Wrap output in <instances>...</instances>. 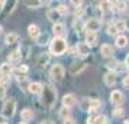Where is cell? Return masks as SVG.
I'll list each match as a JSON object with an SVG mask.
<instances>
[{
    "label": "cell",
    "mask_w": 129,
    "mask_h": 124,
    "mask_svg": "<svg viewBox=\"0 0 129 124\" xmlns=\"http://www.w3.org/2000/svg\"><path fill=\"white\" fill-rule=\"evenodd\" d=\"M9 82H10V77H7V75H2V78H0V84H2V85H7Z\"/></svg>",
    "instance_id": "cell-38"
},
{
    "label": "cell",
    "mask_w": 129,
    "mask_h": 124,
    "mask_svg": "<svg viewBox=\"0 0 129 124\" xmlns=\"http://www.w3.org/2000/svg\"><path fill=\"white\" fill-rule=\"evenodd\" d=\"M35 42L39 45V46H42V45H47L48 42H49V38H48L47 33H41V35L35 39Z\"/></svg>",
    "instance_id": "cell-28"
},
{
    "label": "cell",
    "mask_w": 129,
    "mask_h": 124,
    "mask_svg": "<svg viewBox=\"0 0 129 124\" xmlns=\"http://www.w3.org/2000/svg\"><path fill=\"white\" fill-rule=\"evenodd\" d=\"M77 104V98L74 94H65L64 97H62V105L64 107H68V108H71V107H74Z\"/></svg>",
    "instance_id": "cell-10"
},
{
    "label": "cell",
    "mask_w": 129,
    "mask_h": 124,
    "mask_svg": "<svg viewBox=\"0 0 129 124\" xmlns=\"http://www.w3.org/2000/svg\"><path fill=\"white\" fill-rule=\"evenodd\" d=\"M128 124H129V123H128Z\"/></svg>",
    "instance_id": "cell-54"
},
{
    "label": "cell",
    "mask_w": 129,
    "mask_h": 124,
    "mask_svg": "<svg viewBox=\"0 0 129 124\" xmlns=\"http://www.w3.org/2000/svg\"><path fill=\"white\" fill-rule=\"evenodd\" d=\"M115 7H117V10H119V12H122V13L128 10V7H126V3H125L123 0H117L116 5L113 6V9H115Z\"/></svg>",
    "instance_id": "cell-32"
},
{
    "label": "cell",
    "mask_w": 129,
    "mask_h": 124,
    "mask_svg": "<svg viewBox=\"0 0 129 124\" xmlns=\"http://www.w3.org/2000/svg\"><path fill=\"white\" fill-rule=\"evenodd\" d=\"M47 18H48V20H51L52 23H58L59 19H61V13H59L57 9H51V10L47 12Z\"/></svg>",
    "instance_id": "cell-12"
},
{
    "label": "cell",
    "mask_w": 129,
    "mask_h": 124,
    "mask_svg": "<svg viewBox=\"0 0 129 124\" xmlns=\"http://www.w3.org/2000/svg\"><path fill=\"white\" fill-rule=\"evenodd\" d=\"M42 101H44V104L48 107V108H52L55 105V102H57V91L51 87V85H42Z\"/></svg>",
    "instance_id": "cell-2"
},
{
    "label": "cell",
    "mask_w": 129,
    "mask_h": 124,
    "mask_svg": "<svg viewBox=\"0 0 129 124\" xmlns=\"http://www.w3.org/2000/svg\"><path fill=\"white\" fill-rule=\"evenodd\" d=\"M90 45H88L87 42H80L78 45H77V55H80V56H87L88 53H90Z\"/></svg>",
    "instance_id": "cell-8"
},
{
    "label": "cell",
    "mask_w": 129,
    "mask_h": 124,
    "mask_svg": "<svg viewBox=\"0 0 129 124\" xmlns=\"http://www.w3.org/2000/svg\"><path fill=\"white\" fill-rule=\"evenodd\" d=\"M125 65L129 68V53H128V56H126V59H125Z\"/></svg>",
    "instance_id": "cell-47"
},
{
    "label": "cell",
    "mask_w": 129,
    "mask_h": 124,
    "mask_svg": "<svg viewBox=\"0 0 129 124\" xmlns=\"http://www.w3.org/2000/svg\"><path fill=\"white\" fill-rule=\"evenodd\" d=\"M57 10L61 13V16H65V15H68V7L65 6V5H59V6L57 7Z\"/></svg>",
    "instance_id": "cell-36"
},
{
    "label": "cell",
    "mask_w": 129,
    "mask_h": 124,
    "mask_svg": "<svg viewBox=\"0 0 129 124\" xmlns=\"http://www.w3.org/2000/svg\"><path fill=\"white\" fill-rule=\"evenodd\" d=\"M59 117H62V118L70 117V108H68V107H62V108L59 110Z\"/></svg>",
    "instance_id": "cell-33"
},
{
    "label": "cell",
    "mask_w": 129,
    "mask_h": 124,
    "mask_svg": "<svg viewBox=\"0 0 129 124\" xmlns=\"http://www.w3.org/2000/svg\"><path fill=\"white\" fill-rule=\"evenodd\" d=\"M52 32H54V35H55V36H62V38H64V36H65V32H67V30H65L64 23L58 22V23H54Z\"/></svg>",
    "instance_id": "cell-14"
},
{
    "label": "cell",
    "mask_w": 129,
    "mask_h": 124,
    "mask_svg": "<svg viewBox=\"0 0 129 124\" xmlns=\"http://www.w3.org/2000/svg\"><path fill=\"white\" fill-rule=\"evenodd\" d=\"M123 115H125V111H123L122 107H117V108H115V110H113V117L119 118V117H123Z\"/></svg>",
    "instance_id": "cell-34"
},
{
    "label": "cell",
    "mask_w": 129,
    "mask_h": 124,
    "mask_svg": "<svg viewBox=\"0 0 129 124\" xmlns=\"http://www.w3.org/2000/svg\"><path fill=\"white\" fill-rule=\"evenodd\" d=\"M5 7V0H0V10Z\"/></svg>",
    "instance_id": "cell-48"
},
{
    "label": "cell",
    "mask_w": 129,
    "mask_h": 124,
    "mask_svg": "<svg viewBox=\"0 0 129 124\" xmlns=\"http://www.w3.org/2000/svg\"><path fill=\"white\" fill-rule=\"evenodd\" d=\"M20 117H22L23 121H29V120L34 118V112H32L30 108H23V110L20 111Z\"/></svg>",
    "instance_id": "cell-25"
},
{
    "label": "cell",
    "mask_w": 129,
    "mask_h": 124,
    "mask_svg": "<svg viewBox=\"0 0 129 124\" xmlns=\"http://www.w3.org/2000/svg\"><path fill=\"white\" fill-rule=\"evenodd\" d=\"M110 101L112 104H115V105H120L123 102V94L119 91V89H115V91H112L110 94Z\"/></svg>",
    "instance_id": "cell-11"
},
{
    "label": "cell",
    "mask_w": 129,
    "mask_h": 124,
    "mask_svg": "<svg viewBox=\"0 0 129 124\" xmlns=\"http://www.w3.org/2000/svg\"><path fill=\"white\" fill-rule=\"evenodd\" d=\"M106 123H107L106 115H99V117H96V121H94V124H106Z\"/></svg>",
    "instance_id": "cell-37"
},
{
    "label": "cell",
    "mask_w": 129,
    "mask_h": 124,
    "mask_svg": "<svg viewBox=\"0 0 129 124\" xmlns=\"http://www.w3.org/2000/svg\"><path fill=\"white\" fill-rule=\"evenodd\" d=\"M100 105H102V101H100V100H90V107H88V111H90V112L96 111L97 108H100Z\"/></svg>",
    "instance_id": "cell-29"
},
{
    "label": "cell",
    "mask_w": 129,
    "mask_h": 124,
    "mask_svg": "<svg viewBox=\"0 0 129 124\" xmlns=\"http://www.w3.org/2000/svg\"><path fill=\"white\" fill-rule=\"evenodd\" d=\"M49 3H51V0H41V6L42 5H44V6H48Z\"/></svg>",
    "instance_id": "cell-45"
},
{
    "label": "cell",
    "mask_w": 129,
    "mask_h": 124,
    "mask_svg": "<svg viewBox=\"0 0 129 124\" xmlns=\"http://www.w3.org/2000/svg\"><path fill=\"white\" fill-rule=\"evenodd\" d=\"M19 124H28V123H26V121H22V123H19Z\"/></svg>",
    "instance_id": "cell-50"
},
{
    "label": "cell",
    "mask_w": 129,
    "mask_h": 124,
    "mask_svg": "<svg viewBox=\"0 0 129 124\" xmlns=\"http://www.w3.org/2000/svg\"><path fill=\"white\" fill-rule=\"evenodd\" d=\"M5 95H6V88H5V85L0 84V100H3Z\"/></svg>",
    "instance_id": "cell-39"
},
{
    "label": "cell",
    "mask_w": 129,
    "mask_h": 124,
    "mask_svg": "<svg viewBox=\"0 0 129 124\" xmlns=\"http://www.w3.org/2000/svg\"><path fill=\"white\" fill-rule=\"evenodd\" d=\"M116 26L119 28V30L122 32V30H125V20H120V22H116Z\"/></svg>",
    "instance_id": "cell-40"
},
{
    "label": "cell",
    "mask_w": 129,
    "mask_h": 124,
    "mask_svg": "<svg viewBox=\"0 0 129 124\" xmlns=\"http://www.w3.org/2000/svg\"><path fill=\"white\" fill-rule=\"evenodd\" d=\"M59 2H62V0H59Z\"/></svg>",
    "instance_id": "cell-53"
},
{
    "label": "cell",
    "mask_w": 129,
    "mask_h": 124,
    "mask_svg": "<svg viewBox=\"0 0 129 124\" xmlns=\"http://www.w3.org/2000/svg\"><path fill=\"white\" fill-rule=\"evenodd\" d=\"M28 33H29V36L32 38V39H36L38 36L41 35V30H39V28H38V25H29L28 26Z\"/></svg>",
    "instance_id": "cell-17"
},
{
    "label": "cell",
    "mask_w": 129,
    "mask_h": 124,
    "mask_svg": "<svg viewBox=\"0 0 129 124\" xmlns=\"http://www.w3.org/2000/svg\"><path fill=\"white\" fill-rule=\"evenodd\" d=\"M115 43H116V46L120 48V49H122V48H126L128 46V38L125 35H117Z\"/></svg>",
    "instance_id": "cell-22"
},
{
    "label": "cell",
    "mask_w": 129,
    "mask_h": 124,
    "mask_svg": "<svg viewBox=\"0 0 129 124\" xmlns=\"http://www.w3.org/2000/svg\"><path fill=\"white\" fill-rule=\"evenodd\" d=\"M64 74H65V69L61 64L52 65V68H51V77H52L55 81H61V79L64 78Z\"/></svg>",
    "instance_id": "cell-4"
},
{
    "label": "cell",
    "mask_w": 129,
    "mask_h": 124,
    "mask_svg": "<svg viewBox=\"0 0 129 124\" xmlns=\"http://www.w3.org/2000/svg\"><path fill=\"white\" fill-rule=\"evenodd\" d=\"M99 7H100V10H102V13H107V12H110V10H113L112 0H100Z\"/></svg>",
    "instance_id": "cell-15"
},
{
    "label": "cell",
    "mask_w": 129,
    "mask_h": 124,
    "mask_svg": "<svg viewBox=\"0 0 129 124\" xmlns=\"http://www.w3.org/2000/svg\"><path fill=\"white\" fill-rule=\"evenodd\" d=\"M12 72H13V68H12V65H10L9 62H5V64L0 65V74H2V75H7V77H10Z\"/></svg>",
    "instance_id": "cell-21"
},
{
    "label": "cell",
    "mask_w": 129,
    "mask_h": 124,
    "mask_svg": "<svg viewBox=\"0 0 129 124\" xmlns=\"http://www.w3.org/2000/svg\"><path fill=\"white\" fill-rule=\"evenodd\" d=\"M62 124H76V121H74L71 117H68V118H64V123Z\"/></svg>",
    "instance_id": "cell-42"
},
{
    "label": "cell",
    "mask_w": 129,
    "mask_h": 124,
    "mask_svg": "<svg viewBox=\"0 0 129 124\" xmlns=\"http://www.w3.org/2000/svg\"><path fill=\"white\" fill-rule=\"evenodd\" d=\"M48 61H49V56H48L47 53H41V55L38 56L36 65L39 66V68H45V65L48 64Z\"/></svg>",
    "instance_id": "cell-24"
},
{
    "label": "cell",
    "mask_w": 129,
    "mask_h": 124,
    "mask_svg": "<svg viewBox=\"0 0 129 124\" xmlns=\"http://www.w3.org/2000/svg\"><path fill=\"white\" fill-rule=\"evenodd\" d=\"M100 53H102V56H105V58H112L113 53H115V49H113V46L109 45V43H103V45L100 46Z\"/></svg>",
    "instance_id": "cell-9"
},
{
    "label": "cell",
    "mask_w": 129,
    "mask_h": 124,
    "mask_svg": "<svg viewBox=\"0 0 129 124\" xmlns=\"http://www.w3.org/2000/svg\"><path fill=\"white\" fill-rule=\"evenodd\" d=\"M125 29L129 30V18H128V19H125Z\"/></svg>",
    "instance_id": "cell-46"
},
{
    "label": "cell",
    "mask_w": 129,
    "mask_h": 124,
    "mask_svg": "<svg viewBox=\"0 0 129 124\" xmlns=\"http://www.w3.org/2000/svg\"><path fill=\"white\" fill-rule=\"evenodd\" d=\"M73 28H74L76 32L80 33V32H83V30L86 29V23H83L80 19H76V20H74V23H73Z\"/></svg>",
    "instance_id": "cell-27"
},
{
    "label": "cell",
    "mask_w": 129,
    "mask_h": 124,
    "mask_svg": "<svg viewBox=\"0 0 129 124\" xmlns=\"http://www.w3.org/2000/svg\"><path fill=\"white\" fill-rule=\"evenodd\" d=\"M15 111H16V101H15V98H9V100H6V102L3 104V108H2V114H3V117L12 118L13 115H15Z\"/></svg>",
    "instance_id": "cell-3"
},
{
    "label": "cell",
    "mask_w": 129,
    "mask_h": 124,
    "mask_svg": "<svg viewBox=\"0 0 129 124\" xmlns=\"http://www.w3.org/2000/svg\"><path fill=\"white\" fill-rule=\"evenodd\" d=\"M119 32H120V30H119V28L116 26V23H110L107 26V29H106V33L109 36H117Z\"/></svg>",
    "instance_id": "cell-26"
},
{
    "label": "cell",
    "mask_w": 129,
    "mask_h": 124,
    "mask_svg": "<svg viewBox=\"0 0 129 124\" xmlns=\"http://www.w3.org/2000/svg\"><path fill=\"white\" fill-rule=\"evenodd\" d=\"M105 84L107 85V87H113L115 84H116V72H107L105 75Z\"/></svg>",
    "instance_id": "cell-16"
},
{
    "label": "cell",
    "mask_w": 129,
    "mask_h": 124,
    "mask_svg": "<svg viewBox=\"0 0 129 124\" xmlns=\"http://www.w3.org/2000/svg\"><path fill=\"white\" fill-rule=\"evenodd\" d=\"M84 12H86V7L83 6V5L77 6L76 10H74V18H76V19H81L83 15H84Z\"/></svg>",
    "instance_id": "cell-30"
},
{
    "label": "cell",
    "mask_w": 129,
    "mask_h": 124,
    "mask_svg": "<svg viewBox=\"0 0 129 124\" xmlns=\"http://www.w3.org/2000/svg\"><path fill=\"white\" fill-rule=\"evenodd\" d=\"M2 30H3V28H2V26H0V35H2Z\"/></svg>",
    "instance_id": "cell-51"
},
{
    "label": "cell",
    "mask_w": 129,
    "mask_h": 124,
    "mask_svg": "<svg viewBox=\"0 0 129 124\" xmlns=\"http://www.w3.org/2000/svg\"><path fill=\"white\" fill-rule=\"evenodd\" d=\"M99 41V38H97V32H91V30H87L86 32V42H87L90 46H94L96 43Z\"/></svg>",
    "instance_id": "cell-13"
},
{
    "label": "cell",
    "mask_w": 129,
    "mask_h": 124,
    "mask_svg": "<svg viewBox=\"0 0 129 124\" xmlns=\"http://www.w3.org/2000/svg\"><path fill=\"white\" fill-rule=\"evenodd\" d=\"M94 121H96V117H88L87 118V124H94Z\"/></svg>",
    "instance_id": "cell-44"
},
{
    "label": "cell",
    "mask_w": 129,
    "mask_h": 124,
    "mask_svg": "<svg viewBox=\"0 0 129 124\" xmlns=\"http://www.w3.org/2000/svg\"><path fill=\"white\" fill-rule=\"evenodd\" d=\"M16 2L18 0H7V12L12 13L15 10V7H16Z\"/></svg>",
    "instance_id": "cell-35"
},
{
    "label": "cell",
    "mask_w": 129,
    "mask_h": 124,
    "mask_svg": "<svg viewBox=\"0 0 129 124\" xmlns=\"http://www.w3.org/2000/svg\"><path fill=\"white\" fill-rule=\"evenodd\" d=\"M25 5L30 9H36L41 7V0H25Z\"/></svg>",
    "instance_id": "cell-31"
},
{
    "label": "cell",
    "mask_w": 129,
    "mask_h": 124,
    "mask_svg": "<svg viewBox=\"0 0 129 124\" xmlns=\"http://www.w3.org/2000/svg\"><path fill=\"white\" fill-rule=\"evenodd\" d=\"M41 124H54L52 121H44V123H41Z\"/></svg>",
    "instance_id": "cell-49"
},
{
    "label": "cell",
    "mask_w": 129,
    "mask_h": 124,
    "mask_svg": "<svg viewBox=\"0 0 129 124\" xmlns=\"http://www.w3.org/2000/svg\"><path fill=\"white\" fill-rule=\"evenodd\" d=\"M102 28V22H100L97 18H90L86 22V29L91 30V32H97V30Z\"/></svg>",
    "instance_id": "cell-6"
},
{
    "label": "cell",
    "mask_w": 129,
    "mask_h": 124,
    "mask_svg": "<svg viewBox=\"0 0 129 124\" xmlns=\"http://www.w3.org/2000/svg\"><path fill=\"white\" fill-rule=\"evenodd\" d=\"M122 84H123V87H125V88H129V77H125V78H123Z\"/></svg>",
    "instance_id": "cell-41"
},
{
    "label": "cell",
    "mask_w": 129,
    "mask_h": 124,
    "mask_svg": "<svg viewBox=\"0 0 129 124\" xmlns=\"http://www.w3.org/2000/svg\"><path fill=\"white\" fill-rule=\"evenodd\" d=\"M22 58H23V56H22L20 51H13V52L9 53V62H12V64H15V62H20V59Z\"/></svg>",
    "instance_id": "cell-23"
},
{
    "label": "cell",
    "mask_w": 129,
    "mask_h": 124,
    "mask_svg": "<svg viewBox=\"0 0 129 124\" xmlns=\"http://www.w3.org/2000/svg\"><path fill=\"white\" fill-rule=\"evenodd\" d=\"M106 66H107L110 71H113V72L122 71V69H123V65L120 64V62H117V61H109V62L106 64Z\"/></svg>",
    "instance_id": "cell-20"
},
{
    "label": "cell",
    "mask_w": 129,
    "mask_h": 124,
    "mask_svg": "<svg viewBox=\"0 0 129 124\" xmlns=\"http://www.w3.org/2000/svg\"><path fill=\"white\" fill-rule=\"evenodd\" d=\"M68 49V45H67V41L62 36H55L52 41H49V52L54 56H61L62 53L67 52Z\"/></svg>",
    "instance_id": "cell-1"
},
{
    "label": "cell",
    "mask_w": 129,
    "mask_h": 124,
    "mask_svg": "<svg viewBox=\"0 0 129 124\" xmlns=\"http://www.w3.org/2000/svg\"><path fill=\"white\" fill-rule=\"evenodd\" d=\"M3 124H9V123H3Z\"/></svg>",
    "instance_id": "cell-52"
},
{
    "label": "cell",
    "mask_w": 129,
    "mask_h": 124,
    "mask_svg": "<svg viewBox=\"0 0 129 124\" xmlns=\"http://www.w3.org/2000/svg\"><path fill=\"white\" fill-rule=\"evenodd\" d=\"M28 91H29L30 94H41V91H42V84H41V82H29Z\"/></svg>",
    "instance_id": "cell-18"
},
{
    "label": "cell",
    "mask_w": 129,
    "mask_h": 124,
    "mask_svg": "<svg viewBox=\"0 0 129 124\" xmlns=\"http://www.w3.org/2000/svg\"><path fill=\"white\" fill-rule=\"evenodd\" d=\"M28 72H29V68L26 65H19L18 68L13 69L12 74L16 77L18 81H20V79H26V78H28Z\"/></svg>",
    "instance_id": "cell-5"
},
{
    "label": "cell",
    "mask_w": 129,
    "mask_h": 124,
    "mask_svg": "<svg viewBox=\"0 0 129 124\" xmlns=\"http://www.w3.org/2000/svg\"><path fill=\"white\" fill-rule=\"evenodd\" d=\"M86 69V64L84 62H78V61H76L73 65H71V68H70V72H71V75H78V74H81L83 71Z\"/></svg>",
    "instance_id": "cell-7"
},
{
    "label": "cell",
    "mask_w": 129,
    "mask_h": 124,
    "mask_svg": "<svg viewBox=\"0 0 129 124\" xmlns=\"http://www.w3.org/2000/svg\"><path fill=\"white\" fill-rule=\"evenodd\" d=\"M18 41H19V35L15 33V32H10V33H7L5 36V42H6L7 45H15Z\"/></svg>",
    "instance_id": "cell-19"
},
{
    "label": "cell",
    "mask_w": 129,
    "mask_h": 124,
    "mask_svg": "<svg viewBox=\"0 0 129 124\" xmlns=\"http://www.w3.org/2000/svg\"><path fill=\"white\" fill-rule=\"evenodd\" d=\"M71 5L73 6H80V5H83V0H71Z\"/></svg>",
    "instance_id": "cell-43"
}]
</instances>
